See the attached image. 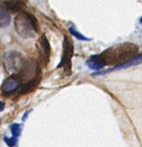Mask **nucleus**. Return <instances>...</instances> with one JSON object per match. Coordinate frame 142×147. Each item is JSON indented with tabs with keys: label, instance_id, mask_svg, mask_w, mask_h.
<instances>
[{
	"label": "nucleus",
	"instance_id": "nucleus-1",
	"mask_svg": "<svg viewBox=\"0 0 142 147\" xmlns=\"http://www.w3.org/2000/svg\"><path fill=\"white\" fill-rule=\"evenodd\" d=\"M138 52V47L133 44L126 43L111 47L101 54L93 55L88 60L87 64L91 69L98 70L106 65H115L117 67L126 62L133 58Z\"/></svg>",
	"mask_w": 142,
	"mask_h": 147
},
{
	"label": "nucleus",
	"instance_id": "nucleus-2",
	"mask_svg": "<svg viewBox=\"0 0 142 147\" xmlns=\"http://www.w3.org/2000/svg\"><path fill=\"white\" fill-rule=\"evenodd\" d=\"M15 29L18 34H20L24 39H29L33 38L39 33L40 26L34 16L27 12H22L16 18Z\"/></svg>",
	"mask_w": 142,
	"mask_h": 147
},
{
	"label": "nucleus",
	"instance_id": "nucleus-3",
	"mask_svg": "<svg viewBox=\"0 0 142 147\" xmlns=\"http://www.w3.org/2000/svg\"><path fill=\"white\" fill-rule=\"evenodd\" d=\"M74 55V44L68 36H64L62 43V54L61 62L58 68H63L67 76H70L72 73V57Z\"/></svg>",
	"mask_w": 142,
	"mask_h": 147
},
{
	"label": "nucleus",
	"instance_id": "nucleus-4",
	"mask_svg": "<svg viewBox=\"0 0 142 147\" xmlns=\"http://www.w3.org/2000/svg\"><path fill=\"white\" fill-rule=\"evenodd\" d=\"M5 61L7 68L11 72H20L24 67L26 60L23 55L16 51L8 52L5 54Z\"/></svg>",
	"mask_w": 142,
	"mask_h": 147
},
{
	"label": "nucleus",
	"instance_id": "nucleus-5",
	"mask_svg": "<svg viewBox=\"0 0 142 147\" xmlns=\"http://www.w3.org/2000/svg\"><path fill=\"white\" fill-rule=\"evenodd\" d=\"M20 85H21V82H20V76H18L15 74V75L9 76L7 79L4 81L2 87H1L2 92L5 96L12 95L20 88Z\"/></svg>",
	"mask_w": 142,
	"mask_h": 147
},
{
	"label": "nucleus",
	"instance_id": "nucleus-6",
	"mask_svg": "<svg viewBox=\"0 0 142 147\" xmlns=\"http://www.w3.org/2000/svg\"><path fill=\"white\" fill-rule=\"evenodd\" d=\"M37 48L39 50L41 59L44 66H47L50 59V45L45 35H42L37 42Z\"/></svg>",
	"mask_w": 142,
	"mask_h": 147
},
{
	"label": "nucleus",
	"instance_id": "nucleus-7",
	"mask_svg": "<svg viewBox=\"0 0 142 147\" xmlns=\"http://www.w3.org/2000/svg\"><path fill=\"white\" fill-rule=\"evenodd\" d=\"M5 8L11 12H16L18 11H20L23 7V4L20 0H8V1L5 3Z\"/></svg>",
	"mask_w": 142,
	"mask_h": 147
},
{
	"label": "nucleus",
	"instance_id": "nucleus-8",
	"mask_svg": "<svg viewBox=\"0 0 142 147\" xmlns=\"http://www.w3.org/2000/svg\"><path fill=\"white\" fill-rule=\"evenodd\" d=\"M142 63V54H138V55H134L133 58H131L130 60H128L126 62H125L124 64L115 67L114 69H118V68H125V67H129L132 66H136L138 64Z\"/></svg>",
	"mask_w": 142,
	"mask_h": 147
},
{
	"label": "nucleus",
	"instance_id": "nucleus-9",
	"mask_svg": "<svg viewBox=\"0 0 142 147\" xmlns=\"http://www.w3.org/2000/svg\"><path fill=\"white\" fill-rule=\"evenodd\" d=\"M9 23H10V16L6 12L0 11V28L8 26Z\"/></svg>",
	"mask_w": 142,
	"mask_h": 147
},
{
	"label": "nucleus",
	"instance_id": "nucleus-10",
	"mask_svg": "<svg viewBox=\"0 0 142 147\" xmlns=\"http://www.w3.org/2000/svg\"><path fill=\"white\" fill-rule=\"evenodd\" d=\"M11 133H12V136L15 137V138H18L20 133H21V127L20 124L18 123H14L12 126H11Z\"/></svg>",
	"mask_w": 142,
	"mask_h": 147
},
{
	"label": "nucleus",
	"instance_id": "nucleus-11",
	"mask_svg": "<svg viewBox=\"0 0 142 147\" xmlns=\"http://www.w3.org/2000/svg\"><path fill=\"white\" fill-rule=\"evenodd\" d=\"M69 31H70V32L72 33L75 37H76V39L81 40H89L88 38H86V37H84L83 35H82V34H81L77 30H76L74 27H70V28H69Z\"/></svg>",
	"mask_w": 142,
	"mask_h": 147
},
{
	"label": "nucleus",
	"instance_id": "nucleus-12",
	"mask_svg": "<svg viewBox=\"0 0 142 147\" xmlns=\"http://www.w3.org/2000/svg\"><path fill=\"white\" fill-rule=\"evenodd\" d=\"M5 141L6 142V144H8V146H10V147H13V146H15L16 145V144H17V138H15V137H12V138H5Z\"/></svg>",
	"mask_w": 142,
	"mask_h": 147
},
{
	"label": "nucleus",
	"instance_id": "nucleus-13",
	"mask_svg": "<svg viewBox=\"0 0 142 147\" xmlns=\"http://www.w3.org/2000/svg\"><path fill=\"white\" fill-rule=\"evenodd\" d=\"M5 102H3L0 101V111H3L4 109H5Z\"/></svg>",
	"mask_w": 142,
	"mask_h": 147
},
{
	"label": "nucleus",
	"instance_id": "nucleus-14",
	"mask_svg": "<svg viewBox=\"0 0 142 147\" xmlns=\"http://www.w3.org/2000/svg\"><path fill=\"white\" fill-rule=\"evenodd\" d=\"M140 23H142V17H141V18H140Z\"/></svg>",
	"mask_w": 142,
	"mask_h": 147
}]
</instances>
